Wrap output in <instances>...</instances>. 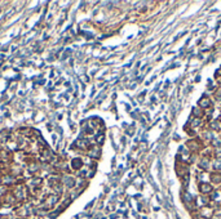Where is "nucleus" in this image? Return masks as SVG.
Segmentation results:
<instances>
[{"instance_id":"nucleus-1","label":"nucleus","mask_w":221,"mask_h":219,"mask_svg":"<svg viewBox=\"0 0 221 219\" xmlns=\"http://www.w3.org/2000/svg\"><path fill=\"white\" fill-rule=\"evenodd\" d=\"M199 191L203 195H207V193H211L212 192V186L209 183H206V182H202L199 183Z\"/></svg>"},{"instance_id":"nucleus-2","label":"nucleus","mask_w":221,"mask_h":219,"mask_svg":"<svg viewBox=\"0 0 221 219\" xmlns=\"http://www.w3.org/2000/svg\"><path fill=\"white\" fill-rule=\"evenodd\" d=\"M198 104L200 106V108H208V107H211V99L207 98V97H203L202 99H199Z\"/></svg>"},{"instance_id":"nucleus-3","label":"nucleus","mask_w":221,"mask_h":219,"mask_svg":"<svg viewBox=\"0 0 221 219\" xmlns=\"http://www.w3.org/2000/svg\"><path fill=\"white\" fill-rule=\"evenodd\" d=\"M209 178H211V181L213 182V183H221V173H220V171H215V173H211Z\"/></svg>"},{"instance_id":"nucleus-4","label":"nucleus","mask_w":221,"mask_h":219,"mask_svg":"<svg viewBox=\"0 0 221 219\" xmlns=\"http://www.w3.org/2000/svg\"><path fill=\"white\" fill-rule=\"evenodd\" d=\"M209 164H211L209 160L207 159V157H203V159L200 160V162H199V168L203 169V170H207V169L209 168Z\"/></svg>"},{"instance_id":"nucleus-5","label":"nucleus","mask_w":221,"mask_h":219,"mask_svg":"<svg viewBox=\"0 0 221 219\" xmlns=\"http://www.w3.org/2000/svg\"><path fill=\"white\" fill-rule=\"evenodd\" d=\"M186 146L190 148V151H193V152H195V151H198V148H199V143H195L194 141H190V142H187L186 143Z\"/></svg>"},{"instance_id":"nucleus-6","label":"nucleus","mask_w":221,"mask_h":219,"mask_svg":"<svg viewBox=\"0 0 221 219\" xmlns=\"http://www.w3.org/2000/svg\"><path fill=\"white\" fill-rule=\"evenodd\" d=\"M89 156L98 157L100 156V148H98V147H92V148H91V152H89Z\"/></svg>"},{"instance_id":"nucleus-7","label":"nucleus","mask_w":221,"mask_h":219,"mask_svg":"<svg viewBox=\"0 0 221 219\" xmlns=\"http://www.w3.org/2000/svg\"><path fill=\"white\" fill-rule=\"evenodd\" d=\"M213 168H215V170H221V159H217L216 161L213 162Z\"/></svg>"},{"instance_id":"nucleus-8","label":"nucleus","mask_w":221,"mask_h":219,"mask_svg":"<svg viewBox=\"0 0 221 219\" xmlns=\"http://www.w3.org/2000/svg\"><path fill=\"white\" fill-rule=\"evenodd\" d=\"M193 115L197 116V119H200L202 116H203V111H202V110L199 111L198 108H194V110H193Z\"/></svg>"},{"instance_id":"nucleus-9","label":"nucleus","mask_w":221,"mask_h":219,"mask_svg":"<svg viewBox=\"0 0 221 219\" xmlns=\"http://www.w3.org/2000/svg\"><path fill=\"white\" fill-rule=\"evenodd\" d=\"M211 128L215 130H220V125H219V120H215L213 123H211Z\"/></svg>"},{"instance_id":"nucleus-10","label":"nucleus","mask_w":221,"mask_h":219,"mask_svg":"<svg viewBox=\"0 0 221 219\" xmlns=\"http://www.w3.org/2000/svg\"><path fill=\"white\" fill-rule=\"evenodd\" d=\"M182 197H184V202L185 204H187V202H191V195H189V193H184V196H182Z\"/></svg>"},{"instance_id":"nucleus-11","label":"nucleus","mask_w":221,"mask_h":219,"mask_svg":"<svg viewBox=\"0 0 221 219\" xmlns=\"http://www.w3.org/2000/svg\"><path fill=\"white\" fill-rule=\"evenodd\" d=\"M82 164H83V162H82V160H79V159H76V160H74V162H73V165H74V168H80V166H82Z\"/></svg>"},{"instance_id":"nucleus-12","label":"nucleus","mask_w":221,"mask_h":219,"mask_svg":"<svg viewBox=\"0 0 221 219\" xmlns=\"http://www.w3.org/2000/svg\"><path fill=\"white\" fill-rule=\"evenodd\" d=\"M200 124H202V120H200V119H197V117L191 121V125L193 126H198V125H200Z\"/></svg>"},{"instance_id":"nucleus-13","label":"nucleus","mask_w":221,"mask_h":219,"mask_svg":"<svg viewBox=\"0 0 221 219\" xmlns=\"http://www.w3.org/2000/svg\"><path fill=\"white\" fill-rule=\"evenodd\" d=\"M96 139H97L98 143H102V142H104V134H100L97 138H96Z\"/></svg>"}]
</instances>
